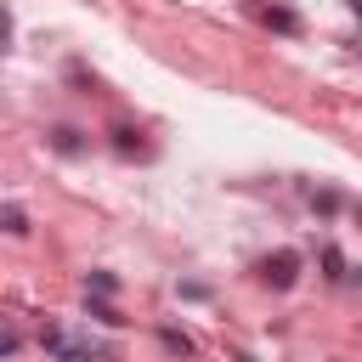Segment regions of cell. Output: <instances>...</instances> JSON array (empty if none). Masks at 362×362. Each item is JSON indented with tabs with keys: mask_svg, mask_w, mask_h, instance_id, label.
Listing matches in <instances>:
<instances>
[{
	"mask_svg": "<svg viewBox=\"0 0 362 362\" xmlns=\"http://www.w3.org/2000/svg\"><path fill=\"white\" fill-rule=\"evenodd\" d=\"M322 277H328V283H339V277H345V260H339V249H322Z\"/></svg>",
	"mask_w": 362,
	"mask_h": 362,
	"instance_id": "30bf717a",
	"label": "cell"
},
{
	"mask_svg": "<svg viewBox=\"0 0 362 362\" xmlns=\"http://www.w3.org/2000/svg\"><path fill=\"white\" fill-rule=\"evenodd\" d=\"M351 215H356V226H362V204H356V209H351Z\"/></svg>",
	"mask_w": 362,
	"mask_h": 362,
	"instance_id": "4fadbf2b",
	"label": "cell"
},
{
	"mask_svg": "<svg viewBox=\"0 0 362 362\" xmlns=\"http://www.w3.org/2000/svg\"><path fill=\"white\" fill-rule=\"evenodd\" d=\"M113 147H119V153H136V130L119 124V130H113Z\"/></svg>",
	"mask_w": 362,
	"mask_h": 362,
	"instance_id": "7c38bea8",
	"label": "cell"
},
{
	"mask_svg": "<svg viewBox=\"0 0 362 362\" xmlns=\"http://www.w3.org/2000/svg\"><path fill=\"white\" fill-rule=\"evenodd\" d=\"M0 221H6V232H11V238H23V232H28V215H23L17 204H6V209H0Z\"/></svg>",
	"mask_w": 362,
	"mask_h": 362,
	"instance_id": "8992f818",
	"label": "cell"
},
{
	"mask_svg": "<svg viewBox=\"0 0 362 362\" xmlns=\"http://www.w3.org/2000/svg\"><path fill=\"white\" fill-rule=\"evenodd\" d=\"M113 288H119L113 272H90V277H85V294H113Z\"/></svg>",
	"mask_w": 362,
	"mask_h": 362,
	"instance_id": "52a82bcc",
	"label": "cell"
},
{
	"mask_svg": "<svg viewBox=\"0 0 362 362\" xmlns=\"http://www.w3.org/2000/svg\"><path fill=\"white\" fill-rule=\"evenodd\" d=\"M51 147H57L62 158H74V153H79L85 141H79V130H68V124H57V130H51Z\"/></svg>",
	"mask_w": 362,
	"mask_h": 362,
	"instance_id": "7a4b0ae2",
	"label": "cell"
},
{
	"mask_svg": "<svg viewBox=\"0 0 362 362\" xmlns=\"http://www.w3.org/2000/svg\"><path fill=\"white\" fill-rule=\"evenodd\" d=\"M57 362H107V351H90V345H62Z\"/></svg>",
	"mask_w": 362,
	"mask_h": 362,
	"instance_id": "5b68a950",
	"label": "cell"
},
{
	"mask_svg": "<svg viewBox=\"0 0 362 362\" xmlns=\"http://www.w3.org/2000/svg\"><path fill=\"white\" fill-rule=\"evenodd\" d=\"M260 277H266L272 288H294V277H300V255H294V249L266 255V260H260Z\"/></svg>",
	"mask_w": 362,
	"mask_h": 362,
	"instance_id": "6da1fadb",
	"label": "cell"
},
{
	"mask_svg": "<svg viewBox=\"0 0 362 362\" xmlns=\"http://www.w3.org/2000/svg\"><path fill=\"white\" fill-rule=\"evenodd\" d=\"M85 311H90V317H96V322H107V328H119V322H124V317H119V311H113V305H107V300H102V294H96V300H90V294H85Z\"/></svg>",
	"mask_w": 362,
	"mask_h": 362,
	"instance_id": "3957f363",
	"label": "cell"
},
{
	"mask_svg": "<svg viewBox=\"0 0 362 362\" xmlns=\"http://www.w3.org/2000/svg\"><path fill=\"white\" fill-rule=\"evenodd\" d=\"M40 345H45L51 356H62V345H68V334H62L57 322H45V328H40Z\"/></svg>",
	"mask_w": 362,
	"mask_h": 362,
	"instance_id": "ba28073f",
	"label": "cell"
},
{
	"mask_svg": "<svg viewBox=\"0 0 362 362\" xmlns=\"http://www.w3.org/2000/svg\"><path fill=\"white\" fill-rule=\"evenodd\" d=\"M158 339H164V351H175V356H192V351H198V345H192L181 328H158Z\"/></svg>",
	"mask_w": 362,
	"mask_h": 362,
	"instance_id": "277c9868",
	"label": "cell"
},
{
	"mask_svg": "<svg viewBox=\"0 0 362 362\" xmlns=\"http://www.w3.org/2000/svg\"><path fill=\"white\" fill-rule=\"evenodd\" d=\"M266 23H272L277 34H294V28H300V23H294V11H283V6H272V11H266Z\"/></svg>",
	"mask_w": 362,
	"mask_h": 362,
	"instance_id": "9c48e42d",
	"label": "cell"
},
{
	"mask_svg": "<svg viewBox=\"0 0 362 362\" xmlns=\"http://www.w3.org/2000/svg\"><path fill=\"white\" fill-rule=\"evenodd\" d=\"M311 204H317V215H334V209H339V192L322 187V192H311Z\"/></svg>",
	"mask_w": 362,
	"mask_h": 362,
	"instance_id": "8fae6325",
	"label": "cell"
}]
</instances>
